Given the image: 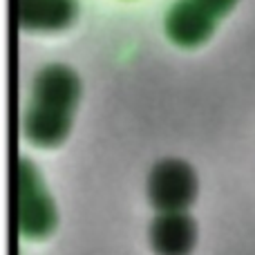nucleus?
Returning a JSON list of instances; mask_svg holds the SVG:
<instances>
[{
    "instance_id": "f257e3e1",
    "label": "nucleus",
    "mask_w": 255,
    "mask_h": 255,
    "mask_svg": "<svg viewBox=\"0 0 255 255\" xmlns=\"http://www.w3.org/2000/svg\"><path fill=\"white\" fill-rule=\"evenodd\" d=\"M81 83L65 65H47L34 81V99L25 115V134L38 145H56L67 136Z\"/></svg>"
},
{
    "instance_id": "f03ea898",
    "label": "nucleus",
    "mask_w": 255,
    "mask_h": 255,
    "mask_svg": "<svg viewBox=\"0 0 255 255\" xmlns=\"http://www.w3.org/2000/svg\"><path fill=\"white\" fill-rule=\"evenodd\" d=\"M197 177L193 168L179 159H163L150 170L148 197L157 211L181 213L195 202Z\"/></svg>"
},
{
    "instance_id": "423d86ee",
    "label": "nucleus",
    "mask_w": 255,
    "mask_h": 255,
    "mask_svg": "<svg viewBox=\"0 0 255 255\" xmlns=\"http://www.w3.org/2000/svg\"><path fill=\"white\" fill-rule=\"evenodd\" d=\"M190 2L197 4L204 13H208V16L213 18V20H217V16H222L224 11H229V9L233 7L235 0H190Z\"/></svg>"
},
{
    "instance_id": "7ed1b4c3",
    "label": "nucleus",
    "mask_w": 255,
    "mask_h": 255,
    "mask_svg": "<svg viewBox=\"0 0 255 255\" xmlns=\"http://www.w3.org/2000/svg\"><path fill=\"white\" fill-rule=\"evenodd\" d=\"M150 244L157 255H190L197 244V226L181 213H161L150 226Z\"/></svg>"
},
{
    "instance_id": "20e7f679",
    "label": "nucleus",
    "mask_w": 255,
    "mask_h": 255,
    "mask_svg": "<svg viewBox=\"0 0 255 255\" xmlns=\"http://www.w3.org/2000/svg\"><path fill=\"white\" fill-rule=\"evenodd\" d=\"M76 7V0H18V18L25 29H63L74 20Z\"/></svg>"
},
{
    "instance_id": "39448f33",
    "label": "nucleus",
    "mask_w": 255,
    "mask_h": 255,
    "mask_svg": "<svg viewBox=\"0 0 255 255\" xmlns=\"http://www.w3.org/2000/svg\"><path fill=\"white\" fill-rule=\"evenodd\" d=\"M215 27V20L195 7L190 0H179L175 7L168 11L166 29L172 36L175 43L181 45H197L208 38V34Z\"/></svg>"
}]
</instances>
